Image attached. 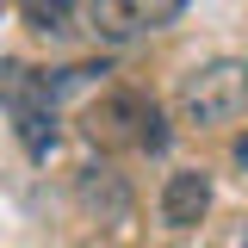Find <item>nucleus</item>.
Masks as SVG:
<instances>
[{"instance_id": "0eeeda50", "label": "nucleus", "mask_w": 248, "mask_h": 248, "mask_svg": "<svg viewBox=\"0 0 248 248\" xmlns=\"http://www.w3.org/2000/svg\"><path fill=\"white\" fill-rule=\"evenodd\" d=\"M130 13H137V25H143V31H161V25H174L186 6H180V0H155V6H149V0H137Z\"/></svg>"}, {"instance_id": "39448f33", "label": "nucleus", "mask_w": 248, "mask_h": 248, "mask_svg": "<svg viewBox=\"0 0 248 248\" xmlns=\"http://www.w3.org/2000/svg\"><path fill=\"white\" fill-rule=\"evenodd\" d=\"M81 25H87L99 44H130V37L143 31V25H137V13H130L124 0H99V6H81Z\"/></svg>"}, {"instance_id": "6e6552de", "label": "nucleus", "mask_w": 248, "mask_h": 248, "mask_svg": "<svg viewBox=\"0 0 248 248\" xmlns=\"http://www.w3.org/2000/svg\"><path fill=\"white\" fill-rule=\"evenodd\" d=\"M137 149H149V155H161V149H168V118H161V106L149 112V124H143V137H137Z\"/></svg>"}, {"instance_id": "20e7f679", "label": "nucleus", "mask_w": 248, "mask_h": 248, "mask_svg": "<svg viewBox=\"0 0 248 248\" xmlns=\"http://www.w3.org/2000/svg\"><path fill=\"white\" fill-rule=\"evenodd\" d=\"M75 199H81V211H93L99 223H124L130 217V180H124L112 161H93L75 174Z\"/></svg>"}, {"instance_id": "f03ea898", "label": "nucleus", "mask_w": 248, "mask_h": 248, "mask_svg": "<svg viewBox=\"0 0 248 248\" xmlns=\"http://www.w3.org/2000/svg\"><path fill=\"white\" fill-rule=\"evenodd\" d=\"M149 112H155L149 93L112 87V93H99V99L87 106V137H93V143H137L143 124H149Z\"/></svg>"}, {"instance_id": "1a4fd4ad", "label": "nucleus", "mask_w": 248, "mask_h": 248, "mask_svg": "<svg viewBox=\"0 0 248 248\" xmlns=\"http://www.w3.org/2000/svg\"><path fill=\"white\" fill-rule=\"evenodd\" d=\"M230 161H236V168H242V174H248V130H242V137H236V143H230Z\"/></svg>"}, {"instance_id": "f257e3e1", "label": "nucleus", "mask_w": 248, "mask_h": 248, "mask_svg": "<svg viewBox=\"0 0 248 248\" xmlns=\"http://www.w3.org/2000/svg\"><path fill=\"white\" fill-rule=\"evenodd\" d=\"M180 124L192 130H217V124H236L248 112V62L242 56H217L199 62L192 75L180 81Z\"/></svg>"}, {"instance_id": "423d86ee", "label": "nucleus", "mask_w": 248, "mask_h": 248, "mask_svg": "<svg viewBox=\"0 0 248 248\" xmlns=\"http://www.w3.org/2000/svg\"><path fill=\"white\" fill-rule=\"evenodd\" d=\"M19 19H25L37 37H50V44H62V37H75V19H81V6H44V0H31V6H19Z\"/></svg>"}, {"instance_id": "7ed1b4c3", "label": "nucleus", "mask_w": 248, "mask_h": 248, "mask_svg": "<svg viewBox=\"0 0 248 248\" xmlns=\"http://www.w3.org/2000/svg\"><path fill=\"white\" fill-rule=\"evenodd\" d=\"M155 211H161L168 230L205 223V211H211V174H205V168H174V174L161 180V192H155Z\"/></svg>"}]
</instances>
